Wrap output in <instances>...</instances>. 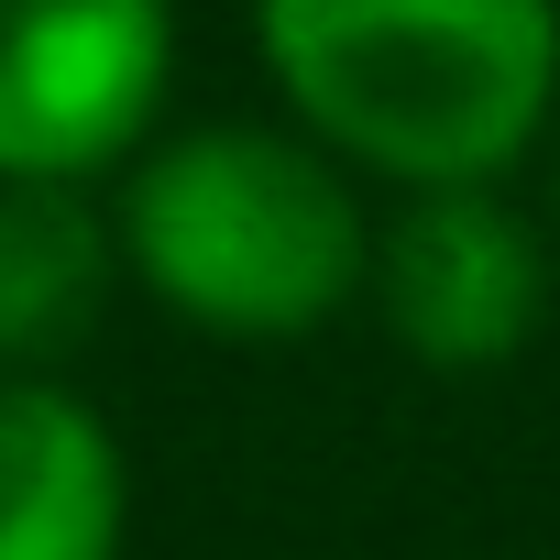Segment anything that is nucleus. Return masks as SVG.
Listing matches in <instances>:
<instances>
[{
	"instance_id": "f257e3e1",
	"label": "nucleus",
	"mask_w": 560,
	"mask_h": 560,
	"mask_svg": "<svg viewBox=\"0 0 560 560\" xmlns=\"http://www.w3.org/2000/svg\"><path fill=\"white\" fill-rule=\"evenodd\" d=\"M264 78L396 198L505 187L560 110V0H253Z\"/></svg>"
},
{
	"instance_id": "f03ea898",
	"label": "nucleus",
	"mask_w": 560,
	"mask_h": 560,
	"mask_svg": "<svg viewBox=\"0 0 560 560\" xmlns=\"http://www.w3.org/2000/svg\"><path fill=\"white\" fill-rule=\"evenodd\" d=\"M110 242L121 275L198 341H308L374 275V220L352 198V165H330L308 132L275 121L154 132L121 165Z\"/></svg>"
},
{
	"instance_id": "7ed1b4c3",
	"label": "nucleus",
	"mask_w": 560,
	"mask_h": 560,
	"mask_svg": "<svg viewBox=\"0 0 560 560\" xmlns=\"http://www.w3.org/2000/svg\"><path fill=\"white\" fill-rule=\"evenodd\" d=\"M176 0H0V187H89L154 143Z\"/></svg>"
},
{
	"instance_id": "20e7f679",
	"label": "nucleus",
	"mask_w": 560,
	"mask_h": 560,
	"mask_svg": "<svg viewBox=\"0 0 560 560\" xmlns=\"http://www.w3.org/2000/svg\"><path fill=\"white\" fill-rule=\"evenodd\" d=\"M363 298L385 341L429 374H483L538 341L549 319V253L505 209V187H451V198H396L374 220V275Z\"/></svg>"
},
{
	"instance_id": "39448f33",
	"label": "nucleus",
	"mask_w": 560,
	"mask_h": 560,
	"mask_svg": "<svg viewBox=\"0 0 560 560\" xmlns=\"http://www.w3.org/2000/svg\"><path fill=\"white\" fill-rule=\"evenodd\" d=\"M132 472L56 374H0V560H121Z\"/></svg>"
},
{
	"instance_id": "423d86ee",
	"label": "nucleus",
	"mask_w": 560,
	"mask_h": 560,
	"mask_svg": "<svg viewBox=\"0 0 560 560\" xmlns=\"http://www.w3.org/2000/svg\"><path fill=\"white\" fill-rule=\"evenodd\" d=\"M121 242L89 187H0V374L67 363L110 308Z\"/></svg>"
},
{
	"instance_id": "0eeeda50",
	"label": "nucleus",
	"mask_w": 560,
	"mask_h": 560,
	"mask_svg": "<svg viewBox=\"0 0 560 560\" xmlns=\"http://www.w3.org/2000/svg\"><path fill=\"white\" fill-rule=\"evenodd\" d=\"M549 198H560V176H549Z\"/></svg>"
}]
</instances>
